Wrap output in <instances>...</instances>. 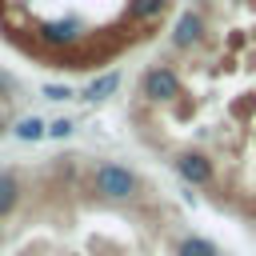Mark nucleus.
<instances>
[{
    "mask_svg": "<svg viewBox=\"0 0 256 256\" xmlns=\"http://www.w3.org/2000/svg\"><path fill=\"white\" fill-rule=\"evenodd\" d=\"M88 184H92V192H96L100 200H108V204H132V200L140 196V176H136L128 164H120V160H100V164L92 168Z\"/></svg>",
    "mask_w": 256,
    "mask_h": 256,
    "instance_id": "nucleus-1",
    "label": "nucleus"
},
{
    "mask_svg": "<svg viewBox=\"0 0 256 256\" xmlns=\"http://www.w3.org/2000/svg\"><path fill=\"white\" fill-rule=\"evenodd\" d=\"M140 96L152 100V104L176 100V96H180V76H176V68H168V64L144 68V76H140Z\"/></svg>",
    "mask_w": 256,
    "mask_h": 256,
    "instance_id": "nucleus-2",
    "label": "nucleus"
},
{
    "mask_svg": "<svg viewBox=\"0 0 256 256\" xmlns=\"http://www.w3.org/2000/svg\"><path fill=\"white\" fill-rule=\"evenodd\" d=\"M172 168H176V176H180L188 188H204V184H212V176H216V164H212L208 152H200V148L176 152V156H172Z\"/></svg>",
    "mask_w": 256,
    "mask_h": 256,
    "instance_id": "nucleus-3",
    "label": "nucleus"
},
{
    "mask_svg": "<svg viewBox=\"0 0 256 256\" xmlns=\"http://www.w3.org/2000/svg\"><path fill=\"white\" fill-rule=\"evenodd\" d=\"M208 36V24H204V16L196 12V8H184L180 16H176V24H172V48L176 52H188V48H196L200 40Z\"/></svg>",
    "mask_w": 256,
    "mask_h": 256,
    "instance_id": "nucleus-4",
    "label": "nucleus"
},
{
    "mask_svg": "<svg viewBox=\"0 0 256 256\" xmlns=\"http://www.w3.org/2000/svg\"><path fill=\"white\" fill-rule=\"evenodd\" d=\"M40 36H44L48 44L64 48V44H76V40H80V24H76V20H52V24L40 28Z\"/></svg>",
    "mask_w": 256,
    "mask_h": 256,
    "instance_id": "nucleus-5",
    "label": "nucleus"
},
{
    "mask_svg": "<svg viewBox=\"0 0 256 256\" xmlns=\"http://www.w3.org/2000/svg\"><path fill=\"white\" fill-rule=\"evenodd\" d=\"M20 204V176L16 172H0V220H8Z\"/></svg>",
    "mask_w": 256,
    "mask_h": 256,
    "instance_id": "nucleus-6",
    "label": "nucleus"
},
{
    "mask_svg": "<svg viewBox=\"0 0 256 256\" xmlns=\"http://www.w3.org/2000/svg\"><path fill=\"white\" fill-rule=\"evenodd\" d=\"M116 88H120V72H104L100 80H92V84L80 92V100H88V104H100V100H108Z\"/></svg>",
    "mask_w": 256,
    "mask_h": 256,
    "instance_id": "nucleus-7",
    "label": "nucleus"
},
{
    "mask_svg": "<svg viewBox=\"0 0 256 256\" xmlns=\"http://www.w3.org/2000/svg\"><path fill=\"white\" fill-rule=\"evenodd\" d=\"M12 136H16V140H24V144L44 140V136H48V124H44L40 116H20V120L12 124Z\"/></svg>",
    "mask_w": 256,
    "mask_h": 256,
    "instance_id": "nucleus-8",
    "label": "nucleus"
},
{
    "mask_svg": "<svg viewBox=\"0 0 256 256\" xmlns=\"http://www.w3.org/2000/svg\"><path fill=\"white\" fill-rule=\"evenodd\" d=\"M176 256H220V248L204 236H180L176 240Z\"/></svg>",
    "mask_w": 256,
    "mask_h": 256,
    "instance_id": "nucleus-9",
    "label": "nucleus"
},
{
    "mask_svg": "<svg viewBox=\"0 0 256 256\" xmlns=\"http://www.w3.org/2000/svg\"><path fill=\"white\" fill-rule=\"evenodd\" d=\"M168 8V0H128V16L132 20H156Z\"/></svg>",
    "mask_w": 256,
    "mask_h": 256,
    "instance_id": "nucleus-10",
    "label": "nucleus"
},
{
    "mask_svg": "<svg viewBox=\"0 0 256 256\" xmlns=\"http://www.w3.org/2000/svg\"><path fill=\"white\" fill-rule=\"evenodd\" d=\"M48 136H52V140L72 136V120H64V116H60V120H48Z\"/></svg>",
    "mask_w": 256,
    "mask_h": 256,
    "instance_id": "nucleus-11",
    "label": "nucleus"
},
{
    "mask_svg": "<svg viewBox=\"0 0 256 256\" xmlns=\"http://www.w3.org/2000/svg\"><path fill=\"white\" fill-rule=\"evenodd\" d=\"M44 96H48V100H72V92H68L64 84H44Z\"/></svg>",
    "mask_w": 256,
    "mask_h": 256,
    "instance_id": "nucleus-12",
    "label": "nucleus"
},
{
    "mask_svg": "<svg viewBox=\"0 0 256 256\" xmlns=\"http://www.w3.org/2000/svg\"><path fill=\"white\" fill-rule=\"evenodd\" d=\"M4 100H12V80L0 72V104H4Z\"/></svg>",
    "mask_w": 256,
    "mask_h": 256,
    "instance_id": "nucleus-13",
    "label": "nucleus"
}]
</instances>
